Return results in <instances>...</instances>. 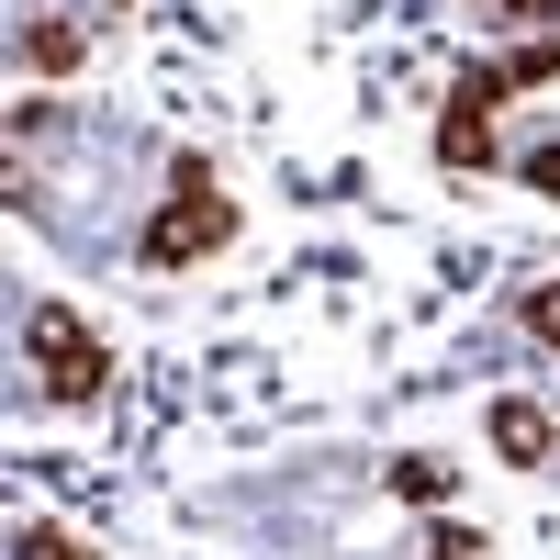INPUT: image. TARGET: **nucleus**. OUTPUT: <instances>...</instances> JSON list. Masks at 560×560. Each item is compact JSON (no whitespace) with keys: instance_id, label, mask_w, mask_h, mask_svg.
Listing matches in <instances>:
<instances>
[{"instance_id":"obj_3","label":"nucleus","mask_w":560,"mask_h":560,"mask_svg":"<svg viewBox=\"0 0 560 560\" xmlns=\"http://www.w3.org/2000/svg\"><path fill=\"white\" fill-rule=\"evenodd\" d=\"M23 359H34L45 404H102V393H113V348L90 337L79 303H34V314H23Z\"/></svg>"},{"instance_id":"obj_4","label":"nucleus","mask_w":560,"mask_h":560,"mask_svg":"<svg viewBox=\"0 0 560 560\" xmlns=\"http://www.w3.org/2000/svg\"><path fill=\"white\" fill-rule=\"evenodd\" d=\"M549 448H560V415H549V404H527V393H504V404H493V459L538 471Z\"/></svg>"},{"instance_id":"obj_11","label":"nucleus","mask_w":560,"mask_h":560,"mask_svg":"<svg viewBox=\"0 0 560 560\" xmlns=\"http://www.w3.org/2000/svg\"><path fill=\"white\" fill-rule=\"evenodd\" d=\"M527 168V191H560V147H538V158H516Z\"/></svg>"},{"instance_id":"obj_5","label":"nucleus","mask_w":560,"mask_h":560,"mask_svg":"<svg viewBox=\"0 0 560 560\" xmlns=\"http://www.w3.org/2000/svg\"><path fill=\"white\" fill-rule=\"evenodd\" d=\"M79 57H90V23H57V12L23 23V68H34V79H68Z\"/></svg>"},{"instance_id":"obj_10","label":"nucleus","mask_w":560,"mask_h":560,"mask_svg":"<svg viewBox=\"0 0 560 560\" xmlns=\"http://www.w3.org/2000/svg\"><path fill=\"white\" fill-rule=\"evenodd\" d=\"M427 560H482V538L471 527H427Z\"/></svg>"},{"instance_id":"obj_8","label":"nucleus","mask_w":560,"mask_h":560,"mask_svg":"<svg viewBox=\"0 0 560 560\" xmlns=\"http://www.w3.org/2000/svg\"><path fill=\"white\" fill-rule=\"evenodd\" d=\"M527 337H538V348H560V280H549V292H527Z\"/></svg>"},{"instance_id":"obj_6","label":"nucleus","mask_w":560,"mask_h":560,"mask_svg":"<svg viewBox=\"0 0 560 560\" xmlns=\"http://www.w3.org/2000/svg\"><path fill=\"white\" fill-rule=\"evenodd\" d=\"M382 482H393L404 504H427V516H438V504L459 493V471H448V459H438V448H404V459H393V471H382Z\"/></svg>"},{"instance_id":"obj_9","label":"nucleus","mask_w":560,"mask_h":560,"mask_svg":"<svg viewBox=\"0 0 560 560\" xmlns=\"http://www.w3.org/2000/svg\"><path fill=\"white\" fill-rule=\"evenodd\" d=\"M471 12H504V23H538V34H549V23H560V0H471Z\"/></svg>"},{"instance_id":"obj_1","label":"nucleus","mask_w":560,"mask_h":560,"mask_svg":"<svg viewBox=\"0 0 560 560\" xmlns=\"http://www.w3.org/2000/svg\"><path fill=\"white\" fill-rule=\"evenodd\" d=\"M549 79H560V34H527V45H504V57H482V68H459L448 113H438V158L448 168H493V102L549 90Z\"/></svg>"},{"instance_id":"obj_7","label":"nucleus","mask_w":560,"mask_h":560,"mask_svg":"<svg viewBox=\"0 0 560 560\" xmlns=\"http://www.w3.org/2000/svg\"><path fill=\"white\" fill-rule=\"evenodd\" d=\"M23 560H102V549L68 538V527H23Z\"/></svg>"},{"instance_id":"obj_2","label":"nucleus","mask_w":560,"mask_h":560,"mask_svg":"<svg viewBox=\"0 0 560 560\" xmlns=\"http://www.w3.org/2000/svg\"><path fill=\"white\" fill-rule=\"evenodd\" d=\"M224 247H236V202H224L213 158H179L168 168V202L147 213V236H135V258H147V269H202Z\"/></svg>"}]
</instances>
